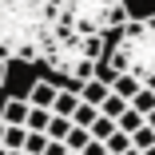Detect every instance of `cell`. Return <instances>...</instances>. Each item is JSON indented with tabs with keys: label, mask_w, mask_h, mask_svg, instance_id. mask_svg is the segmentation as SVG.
Instances as JSON below:
<instances>
[{
	"label": "cell",
	"mask_w": 155,
	"mask_h": 155,
	"mask_svg": "<svg viewBox=\"0 0 155 155\" xmlns=\"http://www.w3.org/2000/svg\"><path fill=\"white\" fill-rule=\"evenodd\" d=\"M56 20L80 36H111L131 20L123 0H56Z\"/></svg>",
	"instance_id": "4"
},
{
	"label": "cell",
	"mask_w": 155,
	"mask_h": 155,
	"mask_svg": "<svg viewBox=\"0 0 155 155\" xmlns=\"http://www.w3.org/2000/svg\"><path fill=\"white\" fill-rule=\"evenodd\" d=\"M48 119H52V111H44V107H28L24 131H36V135H44V131H48Z\"/></svg>",
	"instance_id": "10"
},
{
	"label": "cell",
	"mask_w": 155,
	"mask_h": 155,
	"mask_svg": "<svg viewBox=\"0 0 155 155\" xmlns=\"http://www.w3.org/2000/svg\"><path fill=\"white\" fill-rule=\"evenodd\" d=\"M107 40H111V48H107V56H104V64H107L115 76H131V80H139V84H147V80L155 76V32H151L139 16H131V20L123 24L119 32H111Z\"/></svg>",
	"instance_id": "3"
},
{
	"label": "cell",
	"mask_w": 155,
	"mask_h": 155,
	"mask_svg": "<svg viewBox=\"0 0 155 155\" xmlns=\"http://www.w3.org/2000/svg\"><path fill=\"white\" fill-rule=\"evenodd\" d=\"M24 119H28V100L24 96L0 100V123H4V127H24Z\"/></svg>",
	"instance_id": "5"
},
{
	"label": "cell",
	"mask_w": 155,
	"mask_h": 155,
	"mask_svg": "<svg viewBox=\"0 0 155 155\" xmlns=\"http://www.w3.org/2000/svg\"><path fill=\"white\" fill-rule=\"evenodd\" d=\"M80 107V96L72 87H60L56 91V100H52V115H60V119H72V111Z\"/></svg>",
	"instance_id": "8"
},
{
	"label": "cell",
	"mask_w": 155,
	"mask_h": 155,
	"mask_svg": "<svg viewBox=\"0 0 155 155\" xmlns=\"http://www.w3.org/2000/svg\"><path fill=\"white\" fill-rule=\"evenodd\" d=\"M56 91H60V84L56 80H36L32 87H28V107H44V111H52V100H56Z\"/></svg>",
	"instance_id": "6"
},
{
	"label": "cell",
	"mask_w": 155,
	"mask_h": 155,
	"mask_svg": "<svg viewBox=\"0 0 155 155\" xmlns=\"http://www.w3.org/2000/svg\"><path fill=\"white\" fill-rule=\"evenodd\" d=\"M68 155H72V151H68Z\"/></svg>",
	"instance_id": "31"
},
{
	"label": "cell",
	"mask_w": 155,
	"mask_h": 155,
	"mask_svg": "<svg viewBox=\"0 0 155 155\" xmlns=\"http://www.w3.org/2000/svg\"><path fill=\"white\" fill-rule=\"evenodd\" d=\"M143 155H155V147H147V151H143Z\"/></svg>",
	"instance_id": "28"
},
{
	"label": "cell",
	"mask_w": 155,
	"mask_h": 155,
	"mask_svg": "<svg viewBox=\"0 0 155 155\" xmlns=\"http://www.w3.org/2000/svg\"><path fill=\"white\" fill-rule=\"evenodd\" d=\"M44 155H68V147H64V143H56V139H48V147H44Z\"/></svg>",
	"instance_id": "23"
},
{
	"label": "cell",
	"mask_w": 155,
	"mask_h": 155,
	"mask_svg": "<svg viewBox=\"0 0 155 155\" xmlns=\"http://www.w3.org/2000/svg\"><path fill=\"white\" fill-rule=\"evenodd\" d=\"M123 155H143V151H135V147H127V151H123Z\"/></svg>",
	"instance_id": "26"
},
{
	"label": "cell",
	"mask_w": 155,
	"mask_h": 155,
	"mask_svg": "<svg viewBox=\"0 0 155 155\" xmlns=\"http://www.w3.org/2000/svg\"><path fill=\"white\" fill-rule=\"evenodd\" d=\"M0 155H4V147H0Z\"/></svg>",
	"instance_id": "30"
},
{
	"label": "cell",
	"mask_w": 155,
	"mask_h": 155,
	"mask_svg": "<svg viewBox=\"0 0 155 155\" xmlns=\"http://www.w3.org/2000/svg\"><path fill=\"white\" fill-rule=\"evenodd\" d=\"M0 143H4V123H0Z\"/></svg>",
	"instance_id": "27"
},
{
	"label": "cell",
	"mask_w": 155,
	"mask_h": 155,
	"mask_svg": "<svg viewBox=\"0 0 155 155\" xmlns=\"http://www.w3.org/2000/svg\"><path fill=\"white\" fill-rule=\"evenodd\" d=\"M104 56H107V40H104V36H80V32H72L68 24L56 20L52 36H48V44H44L40 64H44L52 76L64 80L60 87L80 91V84H87L91 76H96V64H100Z\"/></svg>",
	"instance_id": "2"
},
{
	"label": "cell",
	"mask_w": 155,
	"mask_h": 155,
	"mask_svg": "<svg viewBox=\"0 0 155 155\" xmlns=\"http://www.w3.org/2000/svg\"><path fill=\"white\" fill-rule=\"evenodd\" d=\"M87 143H91V135H87V131H84V127H72V131H68V135H64V147H68V151H72V155H80V151H84V147H87Z\"/></svg>",
	"instance_id": "14"
},
{
	"label": "cell",
	"mask_w": 155,
	"mask_h": 155,
	"mask_svg": "<svg viewBox=\"0 0 155 155\" xmlns=\"http://www.w3.org/2000/svg\"><path fill=\"white\" fill-rule=\"evenodd\" d=\"M131 147H135V151H147V147H155V131L147 127V123H143V127L131 135Z\"/></svg>",
	"instance_id": "20"
},
{
	"label": "cell",
	"mask_w": 155,
	"mask_h": 155,
	"mask_svg": "<svg viewBox=\"0 0 155 155\" xmlns=\"http://www.w3.org/2000/svg\"><path fill=\"white\" fill-rule=\"evenodd\" d=\"M139 127H143V115H139V111H131V107L115 119V131H123V135H135Z\"/></svg>",
	"instance_id": "12"
},
{
	"label": "cell",
	"mask_w": 155,
	"mask_h": 155,
	"mask_svg": "<svg viewBox=\"0 0 155 155\" xmlns=\"http://www.w3.org/2000/svg\"><path fill=\"white\" fill-rule=\"evenodd\" d=\"M4 155H24V151H4Z\"/></svg>",
	"instance_id": "29"
},
{
	"label": "cell",
	"mask_w": 155,
	"mask_h": 155,
	"mask_svg": "<svg viewBox=\"0 0 155 155\" xmlns=\"http://www.w3.org/2000/svg\"><path fill=\"white\" fill-rule=\"evenodd\" d=\"M143 123H147V127H151V131H155V111H151V115H147V119H143Z\"/></svg>",
	"instance_id": "25"
},
{
	"label": "cell",
	"mask_w": 155,
	"mask_h": 155,
	"mask_svg": "<svg viewBox=\"0 0 155 155\" xmlns=\"http://www.w3.org/2000/svg\"><path fill=\"white\" fill-rule=\"evenodd\" d=\"M56 28V0H0V60L40 64Z\"/></svg>",
	"instance_id": "1"
},
{
	"label": "cell",
	"mask_w": 155,
	"mask_h": 155,
	"mask_svg": "<svg viewBox=\"0 0 155 155\" xmlns=\"http://www.w3.org/2000/svg\"><path fill=\"white\" fill-rule=\"evenodd\" d=\"M24 139H28V131L24 127H4V151H24Z\"/></svg>",
	"instance_id": "16"
},
{
	"label": "cell",
	"mask_w": 155,
	"mask_h": 155,
	"mask_svg": "<svg viewBox=\"0 0 155 155\" xmlns=\"http://www.w3.org/2000/svg\"><path fill=\"white\" fill-rule=\"evenodd\" d=\"M123 111H127V100H119V96H115V91H107V100H104V104H100V115H104V119H111V123H115V119H119V115H123Z\"/></svg>",
	"instance_id": "11"
},
{
	"label": "cell",
	"mask_w": 155,
	"mask_h": 155,
	"mask_svg": "<svg viewBox=\"0 0 155 155\" xmlns=\"http://www.w3.org/2000/svg\"><path fill=\"white\" fill-rule=\"evenodd\" d=\"M104 147H107V155H123L131 147V135H123V131H111L107 139H104Z\"/></svg>",
	"instance_id": "18"
},
{
	"label": "cell",
	"mask_w": 155,
	"mask_h": 155,
	"mask_svg": "<svg viewBox=\"0 0 155 155\" xmlns=\"http://www.w3.org/2000/svg\"><path fill=\"white\" fill-rule=\"evenodd\" d=\"M111 131H115V123H111V119H104V115H96V123L87 127V135H91V139H100V143H104Z\"/></svg>",
	"instance_id": "19"
},
{
	"label": "cell",
	"mask_w": 155,
	"mask_h": 155,
	"mask_svg": "<svg viewBox=\"0 0 155 155\" xmlns=\"http://www.w3.org/2000/svg\"><path fill=\"white\" fill-rule=\"evenodd\" d=\"M68 131H72V119H60V115H52L44 135H48V139H56V143H64V135H68Z\"/></svg>",
	"instance_id": "17"
},
{
	"label": "cell",
	"mask_w": 155,
	"mask_h": 155,
	"mask_svg": "<svg viewBox=\"0 0 155 155\" xmlns=\"http://www.w3.org/2000/svg\"><path fill=\"white\" fill-rule=\"evenodd\" d=\"M80 155H107V147H104V143H100V139H91V143H87V147H84V151H80Z\"/></svg>",
	"instance_id": "22"
},
{
	"label": "cell",
	"mask_w": 155,
	"mask_h": 155,
	"mask_svg": "<svg viewBox=\"0 0 155 155\" xmlns=\"http://www.w3.org/2000/svg\"><path fill=\"white\" fill-rule=\"evenodd\" d=\"M44 147H48V135L28 131V139H24V155H44Z\"/></svg>",
	"instance_id": "21"
},
{
	"label": "cell",
	"mask_w": 155,
	"mask_h": 155,
	"mask_svg": "<svg viewBox=\"0 0 155 155\" xmlns=\"http://www.w3.org/2000/svg\"><path fill=\"white\" fill-rule=\"evenodd\" d=\"M139 87H143V84H139V80H131V76H115V80H111V91H115L119 100H127V104L139 96Z\"/></svg>",
	"instance_id": "9"
},
{
	"label": "cell",
	"mask_w": 155,
	"mask_h": 155,
	"mask_svg": "<svg viewBox=\"0 0 155 155\" xmlns=\"http://www.w3.org/2000/svg\"><path fill=\"white\" fill-rule=\"evenodd\" d=\"M96 115H100V111L91 107V104H80V107L72 111V127H84V131H87L91 123H96Z\"/></svg>",
	"instance_id": "15"
},
{
	"label": "cell",
	"mask_w": 155,
	"mask_h": 155,
	"mask_svg": "<svg viewBox=\"0 0 155 155\" xmlns=\"http://www.w3.org/2000/svg\"><path fill=\"white\" fill-rule=\"evenodd\" d=\"M4 80H8V60H0V91H4Z\"/></svg>",
	"instance_id": "24"
},
{
	"label": "cell",
	"mask_w": 155,
	"mask_h": 155,
	"mask_svg": "<svg viewBox=\"0 0 155 155\" xmlns=\"http://www.w3.org/2000/svg\"><path fill=\"white\" fill-rule=\"evenodd\" d=\"M107 91H111V87H107L104 80H96V76H91L87 84H80V91H76V96H80V104H91V107L100 111V104L107 100Z\"/></svg>",
	"instance_id": "7"
},
{
	"label": "cell",
	"mask_w": 155,
	"mask_h": 155,
	"mask_svg": "<svg viewBox=\"0 0 155 155\" xmlns=\"http://www.w3.org/2000/svg\"><path fill=\"white\" fill-rule=\"evenodd\" d=\"M127 107H131V111H139V115L147 119V115L155 111V91H147V87H139V96H135V100H131Z\"/></svg>",
	"instance_id": "13"
}]
</instances>
